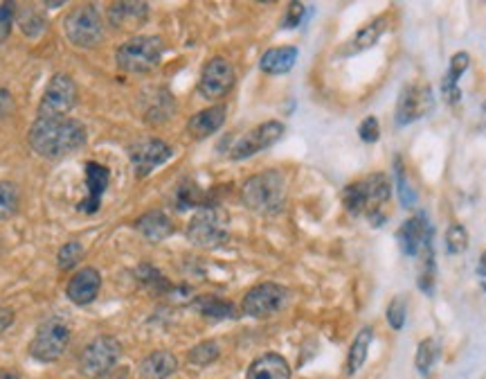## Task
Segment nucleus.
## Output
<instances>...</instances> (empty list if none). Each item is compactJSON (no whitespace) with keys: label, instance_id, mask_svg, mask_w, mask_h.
Returning <instances> with one entry per match:
<instances>
[{"label":"nucleus","instance_id":"f257e3e1","mask_svg":"<svg viewBox=\"0 0 486 379\" xmlns=\"http://www.w3.org/2000/svg\"><path fill=\"white\" fill-rule=\"evenodd\" d=\"M88 141V132L79 120L68 118H36L27 132V142L32 152L47 161H57L68 153L81 150Z\"/></svg>","mask_w":486,"mask_h":379},{"label":"nucleus","instance_id":"f03ea898","mask_svg":"<svg viewBox=\"0 0 486 379\" xmlns=\"http://www.w3.org/2000/svg\"><path fill=\"white\" fill-rule=\"evenodd\" d=\"M288 184L279 170H266L250 176L242 185V201L245 208L262 217H275L286 208Z\"/></svg>","mask_w":486,"mask_h":379},{"label":"nucleus","instance_id":"7ed1b4c3","mask_svg":"<svg viewBox=\"0 0 486 379\" xmlns=\"http://www.w3.org/2000/svg\"><path fill=\"white\" fill-rule=\"evenodd\" d=\"M392 196V185L385 174H369L365 179L354 181L343 190V204L351 215H365L374 226H381L385 215L381 210Z\"/></svg>","mask_w":486,"mask_h":379},{"label":"nucleus","instance_id":"20e7f679","mask_svg":"<svg viewBox=\"0 0 486 379\" xmlns=\"http://www.w3.org/2000/svg\"><path fill=\"white\" fill-rule=\"evenodd\" d=\"M165 52V41L156 35H138L129 41H124L122 46L115 52V64L119 70L131 75H147L151 70L158 68Z\"/></svg>","mask_w":486,"mask_h":379},{"label":"nucleus","instance_id":"39448f33","mask_svg":"<svg viewBox=\"0 0 486 379\" xmlns=\"http://www.w3.org/2000/svg\"><path fill=\"white\" fill-rule=\"evenodd\" d=\"M228 215L214 204L196 210V215L187 224V239L199 248H219L228 242Z\"/></svg>","mask_w":486,"mask_h":379},{"label":"nucleus","instance_id":"423d86ee","mask_svg":"<svg viewBox=\"0 0 486 379\" xmlns=\"http://www.w3.org/2000/svg\"><path fill=\"white\" fill-rule=\"evenodd\" d=\"M64 35L75 47H98L104 41L102 14L95 5H77L66 16Z\"/></svg>","mask_w":486,"mask_h":379},{"label":"nucleus","instance_id":"0eeeda50","mask_svg":"<svg viewBox=\"0 0 486 379\" xmlns=\"http://www.w3.org/2000/svg\"><path fill=\"white\" fill-rule=\"evenodd\" d=\"M70 343V325L61 316H50L36 328L30 343V354L41 363H52L64 357Z\"/></svg>","mask_w":486,"mask_h":379},{"label":"nucleus","instance_id":"6e6552de","mask_svg":"<svg viewBox=\"0 0 486 379\" xmlns=\"http://www.w3.org/2000/svg\"><path fill=\"white\" fill-rule=\"evenodd\" d=\"M291 303V290L279 282H262L245 291L242 311L250 319H271Z\"/></svg>","mask_w":486,"mask_h":379},{"label":"nucleus","instance_id":"1a4fd4ad","mask_svg":"<svg viewBox=\"0 0 486 379\" xmlns=\"http://www.w3.org/2000/svg\"><path fill=\"white\" fill-rule=\"evenodd\" d=\"M77 100H79V90L75 79L68 73H55L43 90L38 118H64L77 107Z\"/></svg>","mask_w":486,"mask_h":379},{"label":"nucleus","instance_id":"9d476101","mask_svg":"<svg viewBox=\"0 0 486 379\" xmlns=\"http://www.w3.org/2000/svg\"><path fill=\"white\" fill-rule=\"evenodd\" d=\"M122 357V343L115 337H98L81 350L79 371L81 375L90 379L104 377L106 373L113 371Z\"/></svg>","mask_w":486,"mask_h":379},{"label":"nucleus","instance_id":"9b49d317","mask_svg":"<svg viewBox=\"0 0 486 379\" xmlns=\"http://www.w3.org/2000/svg\"><path fill=\"white\" fill-rule=\"evenodd\" d=\"M234 81H237L234 66L230 64L225 57H212L208 64L203 66V70H201V79H199L201 98L208 100V102L223 100L225 95L234 89Z\"/></svg>","mask_w":486,"mask_h":379},{"label":"nucleus","instance_id":"f8f14e48","mask_svg":"<svg viewBox=\"0 0 486 379\" xmlns=\"http://www.w3.org/2000/svg\"><path fill=\"white\" fill-rule=\"evenodd\" d=\"M284 132H286V127H284L279 120L262 122L259 127L250 129L248 133H243V136L234 142L233 150H230V158H233V161H245V158L257 156V153H262L264 150H268V147H273L275 142L282 141Z\"/></svg>","mask_w":486,"mask_h":379},{"label":"nucleus","instance_id":"ddd939ff","mask_svg":"<svg viewBox=\"0 0 486 379\" xmlns=\"http://www.w3.org/2000/svg\"><path fill=\"white\" fill-rule=\"evenodd\" d=\"M432 107H435V98H432V90L428 86H403L401 95H398L394 122H397V127H408L415 120L426 118L432 111Z\"/></svg>","mask_w":486,"mask_h":379},{"label":"nucleus","instance_id":"4468645a","mask_svg":"<svg viewBox=\"0 0 486 379\" xmlns=\"http://www.w3.org/2000/svg\"><path fill=\"white\" fill-rule=\"evenodd\" d=\"M171 150L165 141L160 138H147V141H140L129 150V158H131L133 172H136V179H147L156 167L165 165L171 158Z\"/></svg>","mask_w":486,"mask_h":379},{"label":"nucleus","instance_id":"2eb2a0df","mask_svg":"<svg viewBox=\"0 0 486 379\" xmlns=\"http://www.w3.org/2000/svg\"><path fill=\"white\" fill-rule=\"evenodd\" d=\"M99 290H102V273L95 267H81L68 280L66 296L72 305L86 307L98 299Z\"/></svg>","mask_w":486,"mask_h":379},{"label":"nucleus","instance_id":"dca6fc26","mask_svg":"<svg viewBox=\"0 0 486 379\" xmlns=\"http://www.w3.org/2000/svg\"><path fill=\"white\" fill-rule=\"evenodd\" d=\"M84 172H86V190H88V196L77 204V210L84 215H95L99 210V205H102L106 188H109L110 172L109 167L102 165V163L95 161L86 163Z\"/></svg>","mask_w":486,"mask_h":379},{"label":"nucleus","instance_id":"f3484780","mask_svg":"<svg viewBox=\"0 0 486 379\" xmlns=\"http://www.w3.org/2000/svg\"><path fill=\"white\" fill-rule=\"evenodd\" d=\"M432 239V228L428 224V219L423 215H415L408 222H403V226L398 228L397 242L401 247L403 256H419L423 248V244Z\"/></svg>","mask_w":486,"mask_h":379},{"label":"nucleus","instance_id":"a211bd4d","mask_svg":"<svg viewBox=\"0 0 486 379\" xmlns=\"http://www.w3.org/2000/svg\"><path fill=\"white\" fill-rule=\"evenodd\" d=\"M225 115H228L225 104H212V107L203 109V111L191 115L190 122H187V133H190L194 141H205V138L214 136V133L223 127Z\"/></svg>","mask_w":486,"mask_h":379},{"label":"nucleus","instance_id":"6ab92c4d","mask_svg":"<svg viewBox=\"0 0 486 379\" xmlns=\"http://www.w3.org/2000/svg\"><path fill=\"white\" fill-rule=\"evenodd\" d=\"M388 26H389L388 16L374 18L372 23H367L365 27H360V30L356 32V35L351 37L343 47H340L338 55L340 57H351V55H358V52L369 50V47L377 46L378 38H381L385 32H388Z\"/></svg>","mask_w":486,"mask_h":379},{"label":"nucleus","instance_id":"aec40b11","mask_svg":"<svg viewBox=\"0 0 486 379\" xmlns=\"http://www.w3.org/2000/svg\"><path fill=\"white\" fill-rule=\"evenodd\" d=\"M149 18L147 3H115L109 9V23L115 30H136Z\"/></svg>","mask_w":486,"mask_h":379},{"label":"nucleus","instance_id":"412c9836","mask_svg":"<svg viewBox=\"0 0 486 379\" xmlns=\"http://www.w3.org/2000/svg\"><path fill=\"white\" fill-rule=\"evenodd\" d=\"M178 371V359L170 350H156L138 366V379H170Z\"/></svg>","mask_w":486,"mask_h":379},{"label":"nucleus","instance_id":"4be33fe9","mask_svg":"<svg viewBox=\"0 0 486 379\" xmlns=\"http://www.w3.org/2000/svg\"><path fill=\"white\" fill-rule=\"evenodd\" d=\"M297 57H300V50L295 46L271 47L259 59V70L266 75H286L297 64Z\"/></svg>","mask_w":486,"mask_h":379},{"label":"nucleus","instance_id":"5701e85b","mask_svg":"<svg viewBox=\"0 0 486 379\" xmlns=\"http://www.w3.org/2000/svg\"><path fill=\"white\" fill-rule=\"evenodd\" d=\"M245 379H291V366L277 353H266L250 363Z\"/></svg>","mask_w":486,"mask_h":379},{"label":"nucleus","instance_id":"b1692460","mask_svg":"<svg viewBox=\"0 0 486 379\" xmlns=\"http://www.w3.org/2000/svg\"><path fill=\"white\" fill-rule=\"evenodd\" d=\"M136 228L149 242H162V239H167L174 233V224H171V219L162 210H149V213H144L136 222Z\"/></svg>","mask_w":486,"mask_h":379},{"label":"nucleus","instance_id":"393cba45","mask_svg":"<svg viewBox=\"0 0 486 379\" xmlns=\"http://www.w3.org/2000/svg\"><path fill=\"white\" fill-rule=\"evenodd\" d=\"M469 66H470V57L466 55V52H457V55H452L450 68L444 77V84H441V95H444V100L449 104H457L461 100L460 79L461 75L469 70Z\"/></svg>","mask_w":486,"mask_h":379},{"label":"nucleus","instance_id":"a878e982","mask_svg":"<svg viewBox=\"0 0 486 379\" xmlns=\"http://www.w3.org/2000/svg\"><path fill=\"white\" fill-rule=\"evenodd\" d=\"M194 310L212 321L239 319V310L234 307V303L219 299V296H199V299H194Z\"/></svg>","mask_w":486,"mask_h":379},{"label":"nucleus","instance_id":"bb28decb","mask_svg":"<svg viewBox=\"0 0 486 379\" xmlns=\"http://www.w3.org/2000/svg\"><path fill=\"white\" fill-rule=\"evenodd\" d=\"M372 339H374L372 328H363L358 334H356L354 343H351L349 354H347V373L349 375H356V373H358L360 368L365 366V362H367V354H369V345H372Z\"/></svg>","mask_w":486,"mask_h":379},{"label":"nucleus","instance_id":"cd10ccee","mask_svg":"<svg viewBox=\"0 0 486 379\" xmlns=\"http://www.w3.org/2000/svg\"><path fill=\"white\" fill-rule=\"evenodd\" d=\"M21 208V190L12 181H0V222L12 219Z\"/></svg>","mask_w":486,"mask_h":379},{"label":"nucleus","instance_id":"c85d7f7f","mask_svg":"<svg viewBox=\"0 0 486 379\" xmlns=\"http://www.w3.org/2000/svg\"><path fill=\"white\" fill-rule=\"evenodd\" d=\"M437 353H439V345H437L435 339H423V342L419 343L415 354V368L419 371V375L426 377L428 373L432 371V366H435L437 362Z\"/></svg>","mask_w":486,"mask_h":379},{"label":"nucleus","instance_id":"c756f323","mask_svg":"<svg viewBox=\"0 0 486 379\" xmlns=\"http://www.w3.org/2000/svg\"><path fill=\"white\" fill-rule=\"evenodd\" d=\"M219 357H221V348L216 342L196 343L194 348L190 350V354H187V359H190L191 366H199V368L210 366V363H214Z\"/></svg>","mask_w":486,"mask_h":379},{"label":"nucleus","instance_id":"7c9ffc66","mask_svg":"<svg viewBox=\"0 0 486 379\" xmlns=\"http://www.w3.org/2000/svg\"><path fill=\"white\" fill-rule=\"evenodd\" d=\"M394 172H397V188H398V201L403 204V208H412L417 204V190H412V185L408 184L406 165L401 158H394Z\"/></svg>","mask_w":486,"mask_h":379},{"label":"nucleus","instance_id":"2f4dec72","mask_svg":"<svg viewBox=\"0 0 486 379\" xmlns=\"http://www.w3.org/2000/svg\"><path fill=\"white\" fill-rule=\"evenodd\" d=\"M84 247H81L79 242H66L64 247L59 248V253H57V262H59V268L61 271H70V268H75L79 265L81 260H84Z\"/></svg>","mask_w":486,"mask_h":379},{"label":"nucleus","instance_id":"473e14b6","mask_svg":"<svg viewBox=\"0 0 486 379\" xmlns=\"http://www.w3.org/2000/svg\"><path fill=\"white\" fill-rule=\"evenodd\" d=\"M469 248V233L461 224H450L449 230H446V251L450 256H460Z\"/></svg>","mask_w":486,"mask_h":379},{"label":"nucleus","instance_id":"72a5a7b5","mask_svg":"<svg viewBox=\"0 0 486 379\" xmlns=\"http://www.w3.org/2000/svg\"><path fill=\"white\" fill-rule=\"evenodd\" d=\"M388 323L392 330H403V325H406V316H408V303L403 296H397V299H392V303L388 305Z\"/></svg>","mask_w":486,"mask_h":379},{"label":"nucleus","instance_id":"f704fd0d","mask_svg":"<svg viewBox=\"0 0 486 379\" xmlns=\"http://www.w3.org/2000/svg\"><path fill=\"white\" fill-rule=\"evenodd\" d=\"M18 26H21L23 35L32 37V38H36L43 30H46V21L38 16L35 9H27V12L18 18Z\"/></svg>","mask_w":486,"mask_h":379},{"label":"nucleus","instance_id":"c9c22d12","mask_svg":"<svg viewBox=\"0 0 486 379\" xmlns=\"http://www.w3.org/2000/svg\"><path fill=\"white\" fill-rule=\"evenodd\" d=\"M305 14H306V7L302 3L288 5L286 14H284V18H282V30H295V27H300V23L305 21Z\"/></svg>","mask_w":486,"mask_h":379},{"label":"nucleus","instance_id":"e433bc0d","mask_svg":"<svg viewBox=\"0 0 486 379\" xmlns=\"http://www.w3.org/2000/svg\"><path fill=\"white\" fill-rule=\"evenodd\" d=\"M358 136H360V141L369 142V145H372V142H377L378 138H381V127H378V120L374 118V115H367V118H365L363 122H360Z\"/></svg>","mask_w":486,"mask_h":379},{"label":"nucleus","instance_id":"4c0bfd02","mask_svg":"<svg viewBox=\"0 0 486 379\" xmlns=\"http://www.w3.org/2000/svg\"><path fill=\"white\" fill-rule=\"evenodd\" d=\"M14 16H16V5L0 3V43L9 37L14 26Z\"/></svg>","mask_w":486,"mask_h":379},{"label":"nucleus","instance_id":"58836bf2","mask_svg":"<svg viewBox=\"0 0 486 379\" xmlns=\"http://www.w3.org/2000/svg\"><path fill=\"white\" fill-rule=\"evenodd\" d=\"M14 111V98L5 86H0V120L7 118Z\"/></svg>","mask_w":486,"mask_h":379},{"label":"nucleus","instance_id":"ea45409f","mask_svg":"<svg viewBox=\"0 0 486 379\" xmlns=\"http://www.w3.org/2000/svg\"><path fill=\"white\" fill-rule=\"evenodd\" d=\"M12 321H14V311L7 310V307H3V310H0V332L9 328V325H12Z\"/></svg>","mask_w":486,"mask_h":379},{"label":"nucleus","instance_id":"a19ab883","mask_svg":"<svg viewBox=\"0 0 486 379\" xmlns=\"http://www.w3.org/2000/svg\"><path fill=\"white\" fill-rule=\"evenodd\" d=\"M99 379H129V368L115 366L113 371H109L104 377H99Z\"/></svg>","mask_w":486,"mask_h":379},{"label":"nucleus","instance_id":"79ce46f5","mask_svg":"<svg viewBox=\"0 0 486 379\" xmlns=\"http://www.w3.org/2000/svg\"><path fill=\"white\" fill-rule=\"evenodd\" d=\"M478 276H480V282H482V287L486 290V251L482 253V258H480V265H478Z\"/></svg>","mask_w":486,"mask_h":379},{"label":"nucleus","instance_id":"37998d69","mask_svg":"<svg viewBox=\"0 0 486 379\" xmlns=\"http://www.w3.org/2000/svg\"><path fill=\"white\" fill-rule=\"evenodd\" d=\"M0 379H21L16 371H0Z\"/></svg>","mask_w":486,"mask_h":379}]
</instances>
